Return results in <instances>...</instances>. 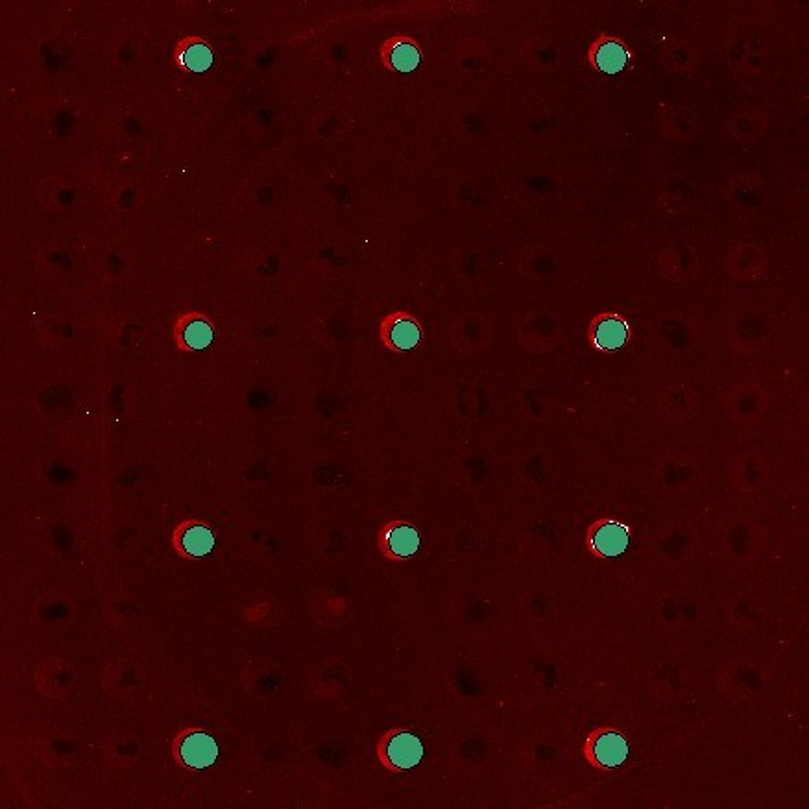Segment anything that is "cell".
Masks as SVG:
<instances>
[{"mask_svg": "<svg viewBox=\"0 0 809 809\" xmlns=\"http://www.w3.org/2000/svg\"><path fill=\"white\" fill-rule=\"evenodd\" d=\"M634 52L621 37L599 34L592 41L586 61L595 73L614 76L634 67Z\"/></svg>", "mask_w": 809, "mask_h": 809, "instance_id": "6da1fadb", "label": "cell"}, {"mask_svg": "<svg viewBox=\"0 0 809 809\" xmlns=\"http://www.w3.org/2000/svg\"><path fill=\"white\" fill-rule=\"evenodd\" d=\"M588 754L599 767L614 769L628 756V741L617 730H601L588 741Z\"/></svg>", "mask_w": 809, "mask_h": 809, "instance_id": "8992f818", "label": "cell"}, {"mask_svg": "<svg viewBox=\"0 0 809 809\" xmlns=\"http://www.w3.org/2000/svg\"><path fill=\"white\" fill-rule=\"evenodd\" d=\"M632 339V327L619 313H599L588 327V342L593 350L614 353L623 350Z\"/></svg>", "mask_w": 809, "mask_h": 809, "instance_id": "7a4b0ae2", "label": "cell"}, {"mask_svg": "<svg viewBox=\"0 0 809 809\" xmlns=\"http://www.w3.org/2000/svg\"><path fill=\"white\" fill-rule=\"evenodd\" d=\"M174 61L187 73H206L213 65V50L200 37H185L176 47Z\"/></svg>", "mask_w": 809, "mask_h": 809, "instance_id": "9c48e42d", "label": "cell"}, {"mask_svg": "<svg viewBox=\"0 0 809 809\" xmlns=\"http://www.w3.org/2000/svg\"><path fill=\"white\" fill-rule=\"evenodd\" d=\"M422 324L409 313H392L381 324V340L388 350L405 353L420 346Z\"/></svg>", "mask_w": 809, "mask_h": 809, "instance_id": "3957f363", "label": "cell"}, {"mask_svg": "<svg viewBox=\"0 0 809 809\" xmlns=\"http://www.w3.org/2000/svg\"><path fill=\"white\" fill-rule=\"evenodd\" d=\"M176 337H178V344L182 346L183 350H206L207 346L213 342L215 329H213L206 316L189 314V316H183L182 320H180L178 329H176Z\"/></svg>", "mask_w": 809, "mask_h": 809, "instance_id": "30bf717a", "label": "cell"}, {"mask_svg": "<svg viewBox=\"0 0 809 809\" xmlns=\"http://www.w3.org/2000/svg\"><path fill=\"white\" fill-rule=\"evenodd\" d=\"M630 531L616 520H601L588 532L590 549L601 558H616L627 551Z\"/></svg>", "mask_w": 809, "mask_h": 809, "instance_id": "5b68a950", "label": "cell"}, {"mask_svg": "<svg viewBox=\"0 0 809 809\" xmlns=\"http://www.w3.org/2000/svg\"><path fill=\"white\" fill-rule=\"evenodd\" d=\"M422 544L420 532L412 527L411 523L398 521L392 527H388L385 534V545L390 556L394 558H411L418 553Z\"/></svg>", "mask_w": 809, "mask_h": 809, "instance_id": "8fae6325", "label": "cell"}, {"mask_svg": "<svg viewBox=\"0 0 809 809\" xmlns=\"http://www.w3.org/2000/svg\"><path fill=\"white\" fill-rule=\"evenodd\" d=\"M379 60L388 71L401 74L414 73L422 63V49L412 37H390L379 49Z\"/></svg>", "mask_w": 809, "mask_h": 809, "instance_id": "277c9868", "label": "cell"}, {"mask_svg": "<svg viewBox=\"0 0 809 809\" xmlns=\"http://www.w3.org/2000/svg\"><path fill=\"white\" fill-rule=\"evenodd\" d=\"M220 754L217 739L207 732H191L180 743V758L191 769H207L215 765Z\"/></svg>", "mask_w": 809, "mask_h": 809, "instance_id": "ba28073f", "label": "cell"}, {"mask_svg": "<svg viewBox=\"0 0 809 809\" xmlns=\"http://www.w3.org/2000/svg\"><path fill=\"white\" fill-rule=\"evenodd\" d=\"M423 754H425V749H423L422 739L409 730H399L396 734H392L385 745V756H387L388 763L398 771L418 767L420 761L423 760Z\"/></svg>", "mask_w": 809, "mask_h": 809, "instance_id": "52a82bcc", "label": "cell"}, {"mask_svg": "<svg viewBox=\"0 0 809 809\" xmlns=\"http://www.w3.org/2000/svg\"><path fill=\"white\" fill-rule=\"evenodd\" d=\"M215 534L202 523L189 525L182 534V547L191 556H206L213 551Z\"/></svg>", "mask_w": 809, "mask_h": 809, "instance_id": "7c38bea8", "label": "cell"}]
</instances>
